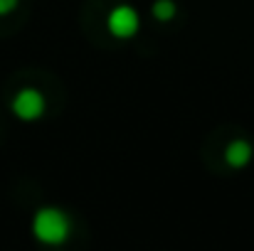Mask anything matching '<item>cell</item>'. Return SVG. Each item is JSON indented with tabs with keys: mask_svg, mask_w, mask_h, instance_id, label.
I'll return each mask as SVG.
<instances>
[{
	"mask_svg": "<svg viewBox=\"0 0 254 251\" xmlns=\"http://www.w3.org/2000/svg\"><path fill=\"white\" fill-rule=\"evenodd\" d=\"M32 234L42 244L57 247L69 237V217L57 207H42L32 219Z\"/></svg>",
	"mask_w": 254,
	"mask_h": 251,
	"instance_id": "obj_1",
	"label": "cell"
},
{
	"mask_svg": "<svg viewBox=\"0 0 254 251\" xmlns=\"http://www.w3.org/2000/svg\"><path fill=\"white\" fill-rule=\"evenodd\" d=\"M138 25H141V17H138V10L131 7V5H116L111 12H109V20H106V27L114 37L119 40H128L138 32Z\"/></svg>",
	"mask_w": 254,
	"mask_h": 251,
	"instance_id": "obj_2",
	"label": "cell"
},
{
	"mask_svg": "<svg viewBox=\"0 0 254 251\" xmlns=\"http://www.w3.org/2000/svg\"><path fill=\"white\" fill-rule=\"evenodd\" d=\"M12 113L20 121H37L45 113V96L40 89H20L12 99Z\"/></svg>",
	"mask_w": 254,
	"mask_h": 251,
	"instance_id": "obj_3",
	"label": "cell"
},
{
	"mask_svg": "<svg viewBox=\"0 0 254 251\" xmlns=\"http://www.w3.org/2000/svg\"><path fill=\"white\" fill-rule=\"evenodd\" d=\"M250 160H252V146L247 141L237 138V141L227 143V148H225V163L230 167H245Z\"/></svg>",
	"mask_w": 254,
	"mask_h": 251,
	"instance_id": "obj_4",
	"label": "cell"
},
{
	"mask_svg": "<svg viewBox=\"0 0 254 251\" xmlns=\"http://www.w3.org/2000/svg\"><path fill=\"white\" fill-rule=\"evenodd\" d=\"M151 12H153V17L158 22H170L175 17V12H178V5L173 0H156L153 7H151Z\"/></svg>",
	"mask_w": 254,
	"mask_h": 251,
	"instance_id": "obj_5",
	"label": "cell"
},
{
	"mask_svg": "<svg viewBox=\"0 0 254 251\" xmlns=\"http://www.w3.org/2000/svg\"><path fill=\"white\" fill-rule=\"evenodd\" d=\"M17 7V0H0V15H7Z\"/></svg>",
	"mask_w": 254,
	"mask_h": 251,
	"instance_id": "obj_6",
	"label": "cell"
}]
</instances>
